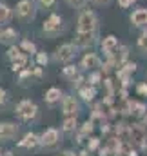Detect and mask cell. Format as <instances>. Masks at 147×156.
Segmentation results:
<instances>
[{"mask_svg":"<svg viewBox=\"0 0 147 156\" xmlns=\"http://www.w3.org/2000/svg\"><path fill=\"white\" fill-rule=\"evenodd\" d=\"M15 115L22 122H35L38 118V105L33 100H20L15 105Z\"/></svg>","mask_w":147,"mask_h":156,"instance_id":"1","label":"cell"},{"mask_svg":"<svg viewBox=\"0 0 147 156\" xmlns=\"http://www.w3.org/2000/svg\"><path fill=\"white\" fill-rule=\"evenodd\" d=\"M131 144L138 151H147V129L144 123H131Z\"/></svg>","mask_w":147,"mask_h":156,"instance_id":"2","label":"cell"},{"mask_svg":"<svg viewBox=\"0 0 147 156\" xmlns=\"http://www.w3.org/2000/svg\"><path fill=\"white\" fill-rule=\"evenodd\" d=\"M60 131L56 127H47L42 134H40V147H45V149H53L60 144Z\"/></svg>","mask_w":147,"mask_h":156,"instance_id":"3","label":"cell"},{"mask_svg":"<svg viewBox=\"0 0 147 156\" xmlns=\"http://www.w3.org/2000/svg\"><path fill=\"white\" fill-rule=\"evenodd\" d=\"M20 133V125L16 122H0V142H11V140H16Z\"/></svg>","mask_w":147,"mask_h":156,"instance_id":"4","label":"cell"},{"mask_svg":"<svg viewBox=\"0 0 147 156\" xmlns=\"http://www.w3.org/2000/svg\"><path fill=\"white\" fill-rule=\"evenodd\" d=\"M16 147L22 149V151H33V149H37V147H40V134L33 133V131H27L16 142Z\"/></svg>","mask_w":147,"mask_h":156,"instance_id":"5","label":"cell"},{"mask_svg":"<svg viewBox=\"0 0 147 156\" xmlns=\"http://www.w3.org/2000/svg\"><path fill=\"white\" fill-rule=\"evenodd\" d=\"M80 113V102L73 94H66L62 98V115L64 116H78Z\"/></svg>","mask_w":147,"mask_h":156,"instance_id":"6","label":"cell"},{"mask_svg":"<svg viewBox=\"0 0 147 156\" xmlns=\"http://www.w3.org/2000/svg\"><path fill=\"white\" fill-rule=\"evenodd\" d=\"M96 29V18L91 11H84L78 18V31L82 33H95Z\"/></svg>","mask_w":147,"mask_h":156,"instance_id":"7","label":"cell"},{"mask_svg":"<svg viewBox=\"0 0 147 156\" xmlns=\"http://www.w3.org/2000/svg\"><path fill=\"white\" fill-rule=\"evenodd\" d=\"M80 67L82 69H89V71H96V69L102 67V60L98 58V55L87 53V55H84V58L80 62Z\"/></svg>","mask_w":147,"mask_h":156,"instance_id":"8","label":"cell"},{"mask_svg":"<svg viewBox=\"0 0 147 156\" xmlns=\"http://www.w3.org/2000/svg\"><path fill=\"white\" fill-rule=\"evenodd\" d=\"M16 16L22 20V22H27L33 18V4L29 0H22L18 5H16Z\"/></svg>","mask_w":147,"mask_h":156,"instance_id":"9","label":"cell"},{"mask_svg":"<svg viewBox=\"0 0 147 156\" xmlns=\"http://www.w3.org/2000/svg\"><path fill=\"white\" fill-rule=\"evenodd\" d=\"M74 56V45L73 44H62L58 49H56V60L58 62H69V60H73Z\"/></svg>","mask_w":147,"mask_h":156,"instance_id":"10","label":"cell"},{"mask_svg":"<svg viewBox=\"0 0 147 156\" xmlns=\"http://www.w3.org/2000/svg\"><path fill=\"white\" fill-rule=\"evenodd\" d=\"M102 49L107 55V58H116L114 56V49H118V38L113 37V35L106 37V38L102 40Z\"/></svg>","mask_w":147,"mask_h":156,"instance_id":"11","label":"cell"},{"mask_svg":"<svg viewBox=\"0 0 147 156\" xmlns=\"http://www.w3.org/2000/svg\"><path fill=\"white\" fill-rule=\"evenodd\" d=\"M62 98H64V94H62V91H60L58 87H49V89L45 91V94H44V100H45L47 105H55V104L60 102Z\"/></svg>","mask_w":147,"mask_h":156,"instance_id":"12","label":"cell"},{"mask_svg":"<svg viewBox=\"0 0 147 156\" xmlns=\"http://www.w3.org/2000/svg\"><path fill=\"white\" fill-rule=\"evenodd\" d=\"M78 96L84 100V102H93L95 100V96H96V87L95 85H89V83H85V85H82L80 89H78Z\"/></svg>","mask_w":147,"mask_h":156,"instance_id":"13","label":"cell"},{"mask_svg":"<svg viewBox=\"0 0 147 156\" xmlns=\"http://www.w3.org/2000/svg\"><path fill=\"white\" fill-rule=\"evenodd\" d=\"M60 129L66 134H74L76 129H78V120H76V116H66L64 122H62V125H60Z\"/></svg>","mask_w":147,"mask_h":156,"instance_id":"14","label":"cell"},{"mask_svg":"<svg viewBox=\"0 0 147 156\" xmlns=\"http://www.w3.org/2000/svg\"><path fill=\"white\" fill-rule=\"evenodd\" d=\"M74 42H76L78 47H89V45L95 44V33H82V31H78Z\"/></svg>","mask_w":147,"mask_h":156,"instance_id":"15","label":"cell"},{"mask_svg":"<svg viewBox=\"0 0 147 156\" xmlns=\"http://www.w3.org/2000/svg\"><path fill=\"white\" fill-rule=\"evenodd\" d=\"M44 31L45 33H56V31H60V16L58 15H51L44 22Z\"/></svg>","mask_w":147,"mask_h":156,"instance_id":"16","label":"cell"},{"mask_svg":"<svg viewBox=\"0 0 147 156\" xmlns=\"http://www.w3.org/2000/svg\"><path fill=\"white\" fill-rule=\"evenodd\" d=\"M131 22L134 26H145L147 24V9H136L131 15Z\"/></svg>","mask_w":147,"mask_h":156,"instance_id":"17","label":"cell"},{"mask_svg":"<svg viewBox=\"0 0 147 156\" xmlns=\"http://www.w3.org/2000/svg\"><path fill=\"white\" fill-rule=\"evenodd\" d=\"M102 147V140L98 138V136H89L87 140H85V149L89 151V153H98V149Z\"/></svg>","mask_w":147,"mask_h":156,"instance_id":"18","label":"cell"},{"mask_svg":"<svg viewBox=\"0 0 147 156\" xmlns=\"http://www.w3.org/2000/svg\"><path fill=\"white\" fill-rule=\"evenodd\" d=\"M26 64H27V56L22 53L20 56H16V58L13 60V66H11V69H13L15 73H20L22 69H26Z\"/></svg>","mask_w":147,"mask_h":156,"instance_id":"19","label":"cell"},{"mask_svg":"<svg viewBox=\"0 0 147 156\" xmlns=\"http://www.w3.org/2000/svg\"><path fill=\"white\" fill-rule=\"evenodd\" d=\"M78 75H80V73H78V67H76V66H66V67L62 69V76L67 78V80H74Z\"/></svg>","mask_w":147,"mask_h":156,"instance_id":"20","label":"cell"},{"mask_svg":"<svg viewBox=\"0 0 147 156\" xmlns=\"http://www.w3.org/2000/svg\"><path fill=\"white\" fill-rule=\"evenodd\" d=\"M15 38H16V31H15V29H5V31L0 33V42L9 44V42H13Z\"/></svg>","mask_w":147,"mask_h":156,"instance_id":"21","label":"cell"},{"mask_svg":"<svg viewBox=\"0 0 147 156\" xmlns=\"http://www.w3.org/2000/svg\"><path fill=\"white\" fill-rule=\"evenodd\" d=\"M100 82H102V73H100V71L89 73V76H87V83H89V85H95V87H96Z\"/></svg>","mask_w":147,"mask_h":156,"instance_id":"22","label":"cell"},{"mask_svg":"<svg viewBox=\"0 0 147 156\" xmlns=\"http://www.w3.org/2000/svg\"><path fill=\"white\" fill-rule=\"evenodd\" d=\"M7 18H9V7L0 2V24H4Z\"/></svg>","mask_w":147,"mask_h":156,"instance_id":"23","label":"cell"},{"mask_svg":"<svg viewBox=\"0 0 147 156\" xmlns=\"http://www.w3.org/2000/svg\"><path fill=\"white\" fill-rule=\"evenodd\" d=\"M22 49H24L26 53H31V55H35V53H37L35 44H33V42H29V40H24V42H22Z\"/></svg>","mask_w":147,"mask_h":156,"instance_id":"24","label":"cell"},{"mask_svg":"<svg viewBox=\"0 0 147 156\" xmlns=\"http://www.w3.org/2000/svg\"><path fill=\"white\" fill-rule=\"evenodd\" d=\"M20 55H22V53H20V47H16V45H11L9 51H7V58H9L11 62H13L16 56H20Z\"/></svg>","mask_w":147,"mask_h":156,"instance_id":"25","label":"cell"},{"mask_svg":"<svg viewBox=\"0 0 147 156\" xmlns=\"http://www.w3.org/2000/svg\"><path fill=\"white\" fill-rule=\"evenodd\" d=\"M138 47H140V51L147 56V33H144V35L138 38Z\"/></svg>","mask_w":147,"mask_h":156,"instance_id":"26","label":"cell"},{"mask_svg":"<svg viewBox=\"0 0 147 156\" xmlns=\"http://www.w3.org/2000/svg\"><path fill=\"white\" fill-rule=\"evenodd\" d=\"M49 62V56L45 53H37V64L38 66H45Z\"/></svg>","mask_w":147,"mask_h":156,"instance_id":"27","label":"cell"},{"mask_svg":"<svg viewBox=\"0 0 147 156\" xmlns=\"http://www.w3.org/2000/svg\"><path fill=\"white\" fill-rule=\"evenodd\" d=\"M136 93L140 96H147V82H142V83L136 85Z\"/></svg>","mask_w":147,"mask_h":156,"instance_id":"28","label":"cell"},{"mask_svg":"<svg viewBox=\"0 0 147 156\" xmlns=\"http://www.w3.org/2000/svg\"><path fill=\"white\" fill-rule=\"evenodd\" d=\"M84 80H85V78L82 76V75H78L74 80H71V82H73V87H74V89H80V87L84 85Z\"/></svg>","mask_w":147,"mask_h":156,"instance_id":"29","label":"cell"},{"mask_svg":"<svg viewBox=\"0 0 147 156\" xmlns=\"http://www.w3.org/2000/svg\"><path fill=\"white\" fill-rule=\"evenodd\" d=\"M56 156H78V151H74V149H64Z\"/></svg>","mask_w":147,"mask_h":156,"instance_id":"30","label":"cell"},{"mask_svg":"<svg viewBox=\"0 0 147 156\" xmlns=\"http://www.w3.org/2000/svg\"><path fill=\"white\" fill-rule=\"evenodd\" d=\"M98 156H113V154H111L109 147H107V145H104V147H100V149H98Z\"/></svg>","mask_w":147,"mask_h":156,"instance_id":"31","label":"cell"},{"mask_svg":"<svg viewBox=\"0 0 147 156\" xmlns=\"http://www.w3.org/2000/svg\"><path fill=\"white\" fill-rule=\"evenodd\" d=\"M67 2H69L73 7H82V5L85 4V0H67Z\"/></svg>","mask_w":147,"mask_h":156,"instance_id":"32","label":"cell"},{"mask_svg":"<svg viewBox=\"0 0 147 156\" xmlns=\"http://www.w3.org/2000/svg\"><path fill=\"white\" fill-rule=\"evenodd\" d=\"M5 98H7V93H5V91H4V89L0 87V105H2L4 102H5Z\"/></svg>","mask_w":147,"mask_h":156,"instance_id":"33","label":"cell"},{"mask_svg":"<svg viewBox=\"0 0 147 156\" xmlns=\"http://www.w3.org/2000/svg\"><path fill=\"white\" fill-rule=\"evenodd\" d=\"M133 2H134V0H118V4H120L122 7H129Z\"/></svg>","mask_w":147,"mask_h":156,"instance_id":"34","label":"cell"},{"mask_svg":"<svg viewBox=\"0 0 147 156\" xmlns=\"http://www.w3.org/2000/svg\"><path fill=\"white\" fill-rule=\"evenodd\" d=\"M38 2H40L42 5H45V7H47V5H51V4H53L55 0H38Z\"/></svg>","mask_w":147,"mask_h":156,"instance_id":"35","label":"cell"},{"mask_svg":"<svg viewBox=\"0 0 147 156\" xmlns=\"http://www.w3.org/2000/svg\"><path fill=\"white\" fill-rule=\"evenodd\" d=\"M95 4H98V5H107L109 4V0H93Z\"/></svg>","mask_w":147,"mask_h":156,"instance_id":"36","label":"cell"},{"mask_svg":"<svg viewBox=\"0 0 147 156\" xmlns=\"http://www.w3.org/2000/svg\"><path fill=\"white\" fill-rule=\"evenodd\" d=\"M78 156H91V153L87 149H82V151H78Z\"/></svg>","mask_w":147,"mask_h":156,"instance_id":"37","label":"cell"},{"mask_svg":"<svg viewBox=\"0 0 147 156\" xmlns=\"http://www.w3.org/2000/svg\"><path fill=\"white\" fill-rule=\"evenodd\" d=\"M2 156H15V153H13V151H4Z\"/></svg>","mask_w":147,"mask_h":156,"instance_id":"38","label":"cell"},{"mask_svg":"<svg viewBox=\"0 0 147 156\" xmlns=\"http://www.w3.org/2000/svg\"><path fill=\"white\" fill-rule=\"evenodd\" d=\"M142 123H144V125H145V129H147V113H145V116L142 118Z\"/></svg>","mask_w":147,"mask_h":156,"instance_id":"39","label":"cell"},{"mask_svg":"<svg viewBox=\"0 0 147 156\" xmlns=\"http://www.w3.org/2000/svg\"><path fill=\"white\" fill-rule=\"evenodd\" d=\"M2 153H4V151H2V147H0V156H2Z\"/></svg>","mask_w":147,"mask_h":156,"instance_id":"40","label":"cell"}]
</instances>
